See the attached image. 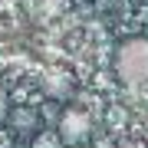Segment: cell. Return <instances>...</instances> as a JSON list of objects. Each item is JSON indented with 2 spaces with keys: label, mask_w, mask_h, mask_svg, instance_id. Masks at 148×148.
Masks as SVG:
<instances>
[{
  "label": "cell",
  "mask_w": 148,
  "mask_h": 148,
  "mask_svg": "<svg viewBox=\"0 0 148 148\" xmlns=\"http://www.w3.org/2000/svg\"><path fill=\"white\" fill-rule=\"evenodd\" d=\"M76 148H82V145H76Z\"/></svg>",
  "instance_id": "8992f818"
},
{
  "label": "cell",
  "mask_w": 148,
  "mask_h": 148,
  "mask_svg": "<svg viewBox=\"0 0 148 148\" xmlns=\"http://www.w3.org/2000/svg\"><path fill=\"white\" fill-rule=\"evenodd\" d=\"M115 76L132 89L148 86V40L132 36L115 49Z\"/></svg>",
  "instance_id": "6da1fadb"
},
{
  "label": "cell",
  "mask_w": 148,
  "mask_h": 148,
  "mask_svg": "<svg viewBox=\"0 0 148 148\" xmlns=\"http://www.w3.org/2000/svg\"><path fill=\"white\" fill-rule=\"evenodd\" d=\"M7 119H10V99H7V92L0 89V125H3Z\"/></svg>",
  "instance_id": "5b68a950"
},
{
  "label": "cell",
  "mask_w": 148,
  "mask_h": 148,
  "mask_svg": "<svg viewBox=\"0 0 148 148\" xmlns=\"http://www.w3.org/2000/svg\"><path fill=\"white\" fill-rule=\"evenodd\" d=\"M73 89H76V79L66 69H49L46 79H43V92H46L49 99H56V102H66L69 95H73Z\"/></svg>",
  "instance_id": "3957f363"
},
{
  "label": "cell",
  "mask_w": 148,
  "mask_h": 148,
  "mask_svg": "<svg viewBox=\"0 0 148 148\" xmlns=\"http://www.w3.org/2000/svg\"><path fill=\"white\" fill-rule=\"evenodd\" d=\"M30 148H66V145H63V138H59L56 132H49V128H43V132H36V135H33Z\"/></svg>",
  "instance_id": "277c9868"
},
{
  "label": "cell",
  "mask_w": 148,
  "mask_h": 148,
  "mask_svg": "<svg viewBox=\"0 0 148 148\" xmlns=\"http://www.w3.org/2000/svg\"><path fill=\"white\" fill-rule=\"evenodd\" d=\"M56 135L63 138L66 148L82 145L86 138L92 135V119H89V112H82V109H66L63 115H59V128H56Z\"/></svg>",
  "instance_id": "7a4b0ae2"
}]
</instances>
